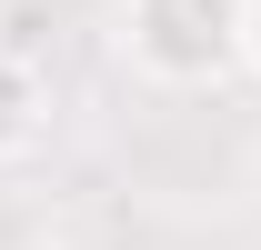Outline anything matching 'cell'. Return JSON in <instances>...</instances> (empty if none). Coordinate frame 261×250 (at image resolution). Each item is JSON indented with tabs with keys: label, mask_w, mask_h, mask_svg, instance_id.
<instances>
[{
	"label": "cell",
	"mask_w": 261,
	"mask_h": 250,
	"mask_svg": "<svg viewBox=\"0 0 261 250\" xmlns=\"http://www.w3.org/2000/svg\"><path fill=\"white\" fill-rule=\"evenodd\" d=\"M121 50L171 90H201L241 60V0H121Z\"/></svg>",
	"instance_id": "6da1fadb"
},
{
	"label": "cell",
	"mask_w": 261,
	"mask_h": 250,
	"mask_svg": "<svg viewBox=\"0 0 261 250\" xmlns=\"http://www.w3.org/2000/svg\"><path fill=\"white\" fill-rule=\"evenodd\" d=\"M31 130H40V80H31V60H20V50H0V160L20 150Z\"/></svg>",
	"instance_id": "7a4b0ae2"
},
{
	"label": "cell",
	"mask_w": 261,
	"mask_h": 250,
	"mask_svg": "<svg viewBox=\"0 0 261 250\" xmlns=\"http://www.w3.org/2000/svg\"><path fill=\"white\" fill-rule=\"evenodd\" d=\"M241 60L261 70V0H241Z\"/></svg>",
	"instance_id": "3957f363"
}]
</instances>
